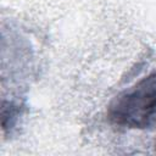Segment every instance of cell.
I'll list each match as a JSON object with an SVG mask.
<instances>
[{"label":"cell","instance_id":"obj_1","mask_svg":"<svg viewBox=\"0 0 156 156\" xmlns=\"http://www.w3.org/2000/svg\"><path fill=\"white\" fill-rule=\"evenodd\" d=\"M156 113V73L121 94L110 107V118L129 128L146 127Z\"/></svg>","mask_w":156,"mask_h":156}]
</instances>
